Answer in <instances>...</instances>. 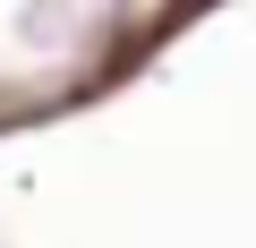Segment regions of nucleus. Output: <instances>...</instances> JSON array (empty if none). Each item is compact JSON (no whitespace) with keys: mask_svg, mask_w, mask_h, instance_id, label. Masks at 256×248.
<instances>
[]
</instances>
